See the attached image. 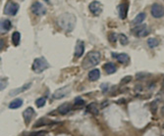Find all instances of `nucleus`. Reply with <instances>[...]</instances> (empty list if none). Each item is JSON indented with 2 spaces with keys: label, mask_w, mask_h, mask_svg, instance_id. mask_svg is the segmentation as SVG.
Instances as JSON below:
<instances>
[{
  "label": "nucleus",
  "mask_w": 164,
  "mask_h": 136,
  "mask_svg": "<svg viewBox=\"0 0 164 136\" xmlns=\"http://www.w3.org/2000/svg\"><path fill=\"white\" fill-rule=\"evenodd\" d=\"M76 22H77L76 17L71 13H64L60 15L57 19V24L59 25V27L67 33H70L74 30Z\"/></svg>",
  "instance_id": "obj_1"
},
{
  "label": "nucleus",
  "mask_w": 164,
  "mask_h": 136,
  "mask_svg": "<svg viewBox=\"0 0 164 136\" xmlns=\"http://www.w3.org/2000/svg\"><path fill=\"white\" fill-rule=\"evenodd\" d=\"M100 62V53L97 51H90L87 53L86 58L83 61V68L90 69L93 68Z\"/></svg>",
  "instance_id": "obj_2"
},
{
  "label": "nucleus",
  "mask_w": 164,
  "mask_h": 136,
  "mask_svg": "<svg viewBox=\"0 0 164 136\" xmlns=\"http://www.w3.org/2000/svg\"><path fill=\"white\" fill-rule=\"evenodd\" d=\"M48 67L49 64L46 61V59L43 58V57H39V58H36L34 60L31 69L36 74H40V72H44L46 69H48Z\"/></svg>",
  "instance_id": "obj_3"
},
{
  "label": "nucleus",
  "mask_w": 164,
  "mask_h": 136,
  "mask_svg": "<svg viewBox=\"0 0 164 136\" xmlns=\"http://www.w3.org/2000/svg\"><path fill=\"white\" fill-rule=\"evenodd\" d=\"M19 9H20V6L17 3H15L14 1H9L6 3L5 8H4V14L6 15H10V16H15L18 13Z\"/></svg>",
  "instance_id": "obj_4"
},
{
  "label": "nucleus",
  "mask_w": 164,
  "mask_h": 136,
  "mask_svg": "<svg viewBox=\"0 0 164 136\" xmlns=\"http://www.w3.org/2000/svg\"><path fill=\"white\" fill-rule=\"evenodd\" d=\"M150 12H151L152 17L156 18V19L162 18L164 16V7L162 5L158 4V3H154V4L151 6Z\"/></svg>",
  "instance_id": "obj_5"
},
{
  "label": "nucleus",
  "mask_w": 164,
  "mask_h": 136,
  "mask_svg": "<svg viewBox=\"0 0 164 136\" xmlns=\"http://www.w3.org/2000/svg\"><path fill=\"white\" fill-rule=\"evenodd\" d=\"M31 11L36 16H44L46 14V8L44 7V5L39 1L34 2L31 5Z\"/></svg>",
  "instance_id": "obj_6"
},
{
  "label": "nucleus",
  "mask_w": 164,
  "mask_h": 136,
  "mask_svg": "<svg viewBox=\"0 0 164 136\" xmlns=\"http://www.w3.org/2000/svg\"><path fill=\"white\" fill-rule=\"evenodd\" d=\"M89 8H90V11L94 16H99L102 13V10H103L102 4L99 1H96V0H94V1L90 3Z\"/></svg>",
  "instance_id": "obj_7"
},
{
  "label": "nucleus",
  "mask_w": 164,
  "mask_h": 136,
  "mask_svg": "<svg viewBox=\"0 0 164 136\" xmlns=\"http://www.w3.org/2000/svg\"><path fill=\"white\" fill-rule=\"evenodd\" d=\"M149 33H150V30L147 27V25H140L138 27H136L134 28V33L138 37H144L149 35Z\"/></svg>",
  "instance_id": "obj_8"
},
{
  "label": "nucleus",
  "mask_w": 164,
  "mask_h": 136,
  "mask_svg": "<svg viewBox=\"0 0 164 136\" xmlns=\"http://www.w3.org/2000/svg\"><path fill=\"white\" fill-rule=\"evenodd\" d=\"M69 92H70V86H65L62 88H59L53 93V99H61V98H64L65 96H67Z\"/></svg>",
  "instance_id": "obj_9"
},
{
  "label": "nucleus",
  "mask_w": 164,
  "mask_h": 136,
  "mask_svg": "<svg viewBox=\"0 0 164 136\" xmlns=\"http://www.w3.org/2000/svg\"><path fill=\"white\" fill-rule=\"evenodd\" d=\"M84 52H85L84 41L78 40L77 43H76V47H75V57H77V58H81V57L83 56Z\"/></svg>",
  "instance_id": "obj_10"
},
{
  "label": "nucleus",
  "mask_w": 164,
  "mask_h": 136,
  "mask_svg": "<svg viewBox=\"0 0 164 136\" xmlns=\"http://www.w3.org/2000/svg\"><path fill=\"white\" fill-rule=\"evenodd\" d=\"M112 57L121 64H127L129 60H130V57L125 53H112Z\"/></svg>",
  "instance_id": "obj_11"
},
{
  "label": "nucleus",
  "mask_w": 164,
  "mask_h": 136,
  "mask_svg": "<svg viewBox=\"0 0 164 136\" xmlns=\"http://www.w3.org/2000/svg\"><path fill=\"white\" fill-rule=\"evenodd\" d=\"M34 114H36V112H34V108H31V107H29V108H27L24 111L23 116H24V119H25V122H26V123H30L31 119L34 118Z\"/></svg>",
  "instance_id": "obj_12"
},
{
  "label": "nucleus",
  "mask_w": 164,
  "mask_h": 136,
  "mask_svg": "<svg viewBox=\"0 0 164 136\" xmlns=\"http://www.w3.org/2000/svg\"><path fill=\"white\" fill-rule=\"evenodd\" d=\"M128 3L126 2H123L121 3L119 6H118V12H119V17L121 19H125L126 16H127V13H128Z\"/></svg>",
  "instance_id": "obj_13"
},
{
  "label": "nucleus",
  "mask_w": 164,
  "mask_h": 136,
  "mask_svg": "<svg viewBox=\"0 0 164 136\" xmlns=\"http://www.w3.org/2000/svg\"><path fill=\"white\" fill-rule=\"evenodd\" d=\"M72 110V105L69 103H64L61 106H59L58 113L60 115H67V114Z\"/></svg>",
  "instance_id": "obj_14"
},
{
  "label": "nucleus",
  "mask_w": 164,
  "mask_h": 136,
  "mask_svg": "<svg viewBox=\"0 0 164 136\" xmlns=\"http://www.w3.org/2000/svg\"><path fill=\"white\" fill-rule=\"evenodd\" d=\"M100 77V72L98 69H93L89 72V80L90 81H96Z\"/></svg>",
  "instance_id": "obj_15"
},
{
  "label": "nucleus",
  "mask_w": 164,
  "mask_h": 136,
  "mask_svg": "<svg viewBox=\"0 0 164 136\" xmlns=\"http://www.w3.org/2000/svg\"><path fill=\"white\" fill-rule=\"evenodd\" d=\"M12 27V24H11V21L10 20H2L1 21V33H5L7 31L10 30V28Z\"/></svg>",
  "instance_id": "obj_16"
},
{
  "label": "nucleus",
  "mask_w": 164,
  "mask_h": 136,
  "mask_svg": "<svg viewBox=\"0 0 164 136\" xmlns=\"http://www.w3.org/2000/svg\"><path fill=\"white\" fill-rule=\"evenodd\" d=\"M103 69H104V71L108 75L114 74V72L117 71V68H116V66L113 64V63H106V64L103 65Z\"/></svg>",
  "instance_id": "obj_17"
},
{
  "label": "nucleus",
  "mask_w": 164,
  "mask_h": 136,
  "mask_svg": "<svg viewBox=\"0 0 164 136\" xmlns=\"http://www.w3.org/2000/svg\"><path fill=\"white\" fill-rule=\"evenodd\" d=\"M31 86V83H27V84L23 85V86L20 87V88L13 89L9 95H10V96H15V95H17V94H19V93H22V92H24V91H26L27 89H29Z\"/></svg>",
  "instance_id": "obj_18"
},
{
  "label": "nucleus",
  "mask_w": 164,
  "mask_h": 136,
  "mask_svg": "<svg viewBox=\"0 0 164 136\" xmlns=\"http://www.w3.org/2000/svg\"><path fill=\"white\" fill-rule=\"evenodd\" d=\"M147 15L144 12H141V13L138 14L136 16V18L133 20V25H136V26H138V25H141V23H144V19H146Z\"/></svg>",
  "instance_id": "obj_19"
},
{
  "label": "nucleus",
  "mask_w": 164,
  "mask_h": 136,
  "mask_svg": "<svg viewBox=\"0 0 164 136\" xmlns=\"http://www.w3.org/2000/svg\"><path fill=\"white\" fill-rule=\"evenodd\" d=\"M87 111L89 112L90 114L93 116H97L98 115V107H97V104L96 103H90L89 106H87Z\"/></svg>",
  "instance_id": "obj_20"
},
{
  "label": "nucleus",
  "mask_w": 164,
  "mask_h": 136,
  "mask_svg": "<svg viewBox=\"0 0 164 136\" xmlns=\"http://www.w3.org/2000/svg\"><path fill=\"white\" fill-rule=\"evenodd\" d=\"M22 105H23V100L19 99V98H18V99L13 100L10 104H9V108L12 109V110H15V109L20 108Z\"/></svg>",
  "instance_id": "obj_21"
},
{
  "label": "nucleus",
  "mask_w": 164,
  "mask_h": 136,
  "mask_svg": "<svg viewBox=\"0 0 164 136\" xmlns=\"http://www.w3.org/2000/svg\"><path fill=\"white\" fill-rule=\"evenodd\" d=\"M21 41V33L19 31H14L12 34V42L15 46H18Z\"/></svg>",
  "instance_id": "obj_22"
},
{
  "label": "nucleus",
  "mask_w": 164,
  "mask_h": 136,
  "mask_svg": "<svg viewBox=\"0 0 164 136\" xmlns=\"http://www.w3.org/2000/svg\"><path fill=\"white\" fill-rule=\"evenodd\" d=\"M147 45H149V48H155L159 45V40L157 38H154V37H150V38L147 39Z\"/></svg>",
  "instance_id": "obj_23"
},
{
  "label": "nucleus",
  "mask_w": 164,
  "mask_h": 136,
  "mask_svg": "<svg viewBox=\"0 0 164 136\" xmlns=\"http://www.w3.org/2000/svg\"><path fill=\"white\" fill-rule=\"evenodd\" d=\"M118 39L120 41V43H121V45H127V44L129 43V39L128 37L125 35L124 33H120L118 35Z\"/></svg>",
  "instance_id": "obj_24"
},
{
  "label": "nucleus",
  "mask_w": 164,
  "mask_h": 136,
  "mask_svg": "<svg viewBox=\"0 0 164 136\" xmlns=\"http://www.w3.org/2000/svg\"><path fill=\"white\" fill-rule=\"evenodd\" d=\"M45 103H46V100L44 97L39 98V99L36 101V105L39 107V108H42V107L45 105Z\"/></svg>",
  "instance_id": "obj_25"
},
{
  "label": "nucleus",
  "mask_w": 164,
  "mask_h": 136,
  "mask_svg": "<svg viewBox=\"0 0 164 136\" xmlns=\"http://www.w3.org/2000/svg\"><path fill=\"white\" fill-rule=\"evenodd\" d=\"M85 105V100L82 99L81 97H77L74 101V106L75 107H82Z\"/></svg>",
  "instance_id": "obj_26"
},
{
  "label": "nucleus",
  "mask_w": 164,
  "mask_h": 136,
  "mask_svg": "<svg viewBox=\"0 0 164 136\" xmlns=\"http://www.w3.org/2000/svg\"><path fill=\"white\" fill-rule=\"evenodd\" d=\"M157 108H158V106H157V102H156V101H153V102L151 103V108H150L152 114H156Z\"/></svg>",
  "instance_id": "obj_27"
},
{
  "label": "nucleus",
  "mask_w": 164,
  "mask_h": 136,
  "mask_svg": "<svg viewBox=\"0 0 164 136\" xmlns=\"http://www.w3.org/2000/svg\"><path fill=\"white\" fill-rule=\"evenodd\" d=\"M116 36H117V35H116V33H110V34H109V40L111 41V42L114 43L115 41H116V39L118 38V37H116Z\"/></svg>",
  "instance_id": "obj_28"
},
{
  "label": "nucleus",
  "mask_w": 164,
  "mask_h": 136,
  "mask_svg": "<svg viewBox=\"0 0 164 136\" xmlns=\"http://www.w3.org/2000/svg\"><path fill=\"white\" fill-rule=\"evenodd\" d=\"M132 80V77L131 75H128V77H126L125 78H123L122 80V83H126V82H130Z\"/></svg>",
  "instance_id": "obj_29"
},
{
  "label": "nucleus",
  "mask_w": 164,
  "mask_h": 136,
  "mask_svg": "<svg viewBox=\"0 0 164 136\" xmlns=\"http://www.w3.org/2000/svg\"><path fill=\"white\" fill-rule=\"evenodd\" d=\"M45 132L44 131H39V132H36V133H33L31 136H44Z\"/></svg>",
  "instance_id": "obj_30"
},
{
  "label": "nucleus",
  "mask_w": 164,
  "mask_h": 136,
  "mask_svg": "<svg viewBox=\"0 0 164 136\" xmlns=\"http://www.w3.org/2000/svg\"><path fill=\"white\" fill-rule=\"evenodd\" d=\"M7 85V80H1V90H3Z\"/></svg>",
  "instance_id": "obj_31"
},
{
  "label": "nucleus",
  "mask_w": 164,
  "mask_h": 136,
  "mask_svg": "<svg viewBox=\"0 0 164 136\" xmlns=\"http://www.w3.org/2000/svg\"><path fill=\"white\" fill-rule=\"evenodd\" d=\"M101 89H102L103 92H106L107 89H108V85H107L106 83H105V84H104V83L101 84Z\"/></svg>",
  "instance_id": "obj_32"
},
{
  "label": "nucleus",
  "mask_w": 164,
  "mask_h": 136,
  "mask_svg": "<svg viewBox=\"0 0 164 136\" xmlns=\"http://www.w3.org/2000/svg\"><path fill=\"white\" fill-rule=\"evenodd\" d=\"M0 42H1V49H2L3 46H4V41H3V39H1V41H0Z\"/></svg>",
  "instance_id": "obj_33"
},
{
  "label": "nucleus",
  "mask_w": 164,
  "mask_h": 136,
  "mask_svg": "<svg viewBox=\"0 0 164 136\" xmlns=\"http://www.w3.org/2000/svg\"><path fill=\"white\" fill-rule=\"evenodd\" d=\"M163 85H164V80H163Z\"/></svg>",
  "instance_id": "obj_34"
}]
</instances>
